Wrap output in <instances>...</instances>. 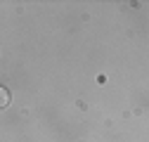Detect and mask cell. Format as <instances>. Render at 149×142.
<instances>
[{
  "mask_svg": "<svg viewBox=\"0 0 149 142\" xmlns=\"http://www.w3.org/2000/svg\"><path fill=\"white\" fill-rule=\"evenodd\" d=\"M7 104H10V93L5 90V88H0V109L7 106Z\"/></svg>",
  "mask_w": 149,
  "mask_h": 142,
  "instance_id": "cell-1",
  "label": "cell"
}]
</instances>
